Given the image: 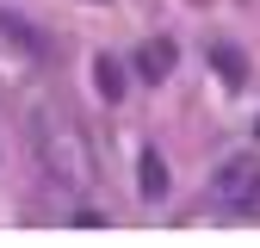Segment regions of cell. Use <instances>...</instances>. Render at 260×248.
Listing matches in <instances>:
<instances>
[{"label":"cell","mask_w":260,"mask_h":248,"mask_svg":"<svg viewBox=\"0 0 260 248\" xmlns=\"http://www.w3.org/2000/svg\"><path fill=\"white\" fill-rule=\"evenodd\" d=\"M25 131H31V149H38L44 174L62 186V193H93V180H100V162H93V143L81 131V118L56 100H38L25 112Z\"/></svg>","instance_id":"1"},{"label":"cell","mask_w":260,"mask_h":248,"mask_svg":"<svg viewBox=\"0 0 260 248\" xmlns=\"http://www.w3.org/2000/svg\"><path fill=\"white\" fill-rule=\"evenodd\" d=\"M211 193H217V205H230V211H254L260 205V162H254V155H230V162L217 168Z\"/></svg>","instance_id":"2"},{"label":"cell","mask_w":260,"mask_h":248,"mask_svg":"<svg viewBox=\"0 0 260 248\" xmlns=\"http://www.w3.org/2000/svg\"><path fill=\"white\" fill-rule=\"evenodd\" d=\"M38 56H44V38H38V31H25L19 19L0 13V81H13V75L31 69Z\"/></svg>","instance_id":"3"},{"label":"cell","mask_w":260,"mask_h":248,"mask_svg":"<svg viewBox=\"0 0 260 248\" xmlns=\"http://www.w3.org/2000/svg\"><path fill=\"white\" fill-rule=\"evenodd\" d=\"M168 69H174V44L149 38V44L137 50V75H143V81H168Z\"/></svg>","instance_id":"4"},{"label":"cell","mask_w":260,"mask_h":248,"mask_svg":"<svg viewBox=\"0 0 260 248\" xmlns=\"http://www.w3.org/2000/svg\"><path fill=\"white\" fill-rule=\"evenodd\" d=\"M93 75H100V93H106V100H124V69H118L112 56H100V62H93Z\"/></svg>","instance_id":"5"},{"label":"cell","mask_w":260,"mask_h":248,"mask_svg":"<svg viewBox=\"0 0 260 248\" xmlns=\"http://www.w3.org/2000/svg\"><path fill=\"white\" fill-rule=\"evenodd\" d=\"M143 193H149V199H161V193H168V174H161V155H155V149L143 155Z\"/></svg>","instance_id":"6"},{"label":"cell","mask_w":260,"mask_h":248,"mask_svg":"<svg viewBox=\"0 0 260 248\" xmlns=\"http://www.w3.org/2000/svg\"><path fill=\"white\" fill-rule=\"evenodd\" d=\"M217 69H223V75H230V81H242V75H248V69H242V56H236V50H217Z\"/></svg>","instance_id":"7"}]
</instances>
